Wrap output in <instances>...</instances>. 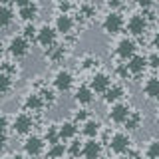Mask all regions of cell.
Returning <instances> with one entry per match:
<instances>
[{
  "label": "cell",
  "instance_id": "cell-1",
  "mask_svg": "<svg viewBox=\"0 0 159 159\" xmlns=\"http://www.w3.org/2000/svg\"><path fill=\"white\" fill-rule=\"evenodd\" d=\"M103 143L107 145V151L113 153V155H117V157H125L127 149L133 145L129 131H116V133H111V135L106 133V135H103Z\"/></svg>",
  "mask_w": 159,
  "mask_h": 159
},
{
  "label": "cell",
  "instance_id": "cell-2",
  "mask_svg": "<svg viewBox=\"0 0 159 159\" xmlns=\"http://www.w3.org/2000/svg\"><path fill=\"white\" fill-rule=\"evenodd\" d=\"M30 50H32V42L24 36V34H14L10 36L8 44H6V52L10 58L14 60H24L30 56Z\"/></svg>",
  "mask_w": 159,
  "mask_h": 159
},
{
  "label": "cell",
  "instance_id": "cell-3",
  "mask_svg": "<svg viewBox=\"0 0 159 159\" xmlns=\"http://www.w3.org/2000/svg\"><path fill=\"white\" fill-rule=\"evenodd\" d=\"M125 22L121 10H107V14L102 20V30L107 36H117L121 30H125Z\"/></svg>",
  "mask_w": 159,
  "mask_h": 159
},
{
  "label": "cell",
  "instance_id": "cell-4",
  "mask_svg": "<svg viewBox=\"0 0 159 159\" xmlns=\"http://www.w3.org/2000/svg\"><path fill=\"white\" fill-rule=\"evenodd\" d=\"M36 127V119H34V113L22 109L20 113H14L12 116V133L14 135H22L26 137L28 133H32V129Z\"/></svg>",
  "mask_w": 159,
  "mask_h": 159
},
{
  "label": "cell",
  "instance_id": "cell-5",
  "mask_svg": "<svg viewBox=\"0 0 159 159\" xmlns=\"http://www.w3.org/2000/svg\"><path fill=\"white\" fill-rule=\"evenodd\" d=\"M46 147H48V143L44 139V135H36V133H28L22 143V151L28 155V159L44 157L46 155Z\"/></svg>",
  "mask_w": 159,
  "mask_h": 159
},
{
  "label": "cell",
  "instance_id": "cell-6",
  "mask_svg": "<svg viewBox=\"0 0 159 159\" xmlns=\"http://www.w3.org/2000/svg\"><path fill=\"white\" fill-rule=\"evenodd\" d=\"M137 52V42L133 36H121L116 42V46H113V54H116L117 60H123V62H127L129 58L133 56V54Z\"/></svg>",
  "mask_w": 159,
  "mask_h": 159
},
{
  "label": "cell",
  "instance_id": "cell-7",
  "mask_svg": "<svg viewBox=\"0 0 159 159\" xmlns=\"http://www.w3.org/2000/svg\"><path fill=\"white\" fill-rule=\"evenodd\" d=\"M54 26H56L60 36L66 38V36H70V34H74L76 26H80V24L76 20V14H72V12H58L56 18H54Z\"/></svg>",
  "mask_w": 159,
  "mask_h": 159
},
{
  "label": "cell",
  "instance_id": "cell-8",
  "mask_svg": "<svg viewBox=\"0 0 159 159\" xmlns=\"http://www.w3.org/2000/svg\"><path fill=\"white\" fill-rule=\"evenodd\" d=\"M147 28H149V20L145 18V14H143V12L131 14V16L127 18V22H125L127 34H129V36H133V38H141L143 34L147 32Z\"/></svg>",
  "mask_w": 159,
  "mask_h": 159
},
{
  "label": "cell",
  "instance_id": "cell-9",
  "mask_svg": "<svg viewBox=\"0 0 159 159\" xmlns=\"http://www.w3.org/2000/svg\"><path fill=\"white\" fill-rule=\"evenodd\" d=\"M58 42V30L54 24H48V22H44V24H40L38 26V36H36V44L40 48H50V46H54V44Z\"/></svg>",
  "mask_w": 159,
  "mask_h": 159
},
{
  "label": "cell",
  "instance_id": "cell-10",
  "mask_svg": "<svg viewBox=\"0 0 159 159\" xmlns=\"http://www.w3.org/2000/svg\"><path fill=\"white\" fill-rule=\"evenodd\" d=\"M129 113H131V106H129L127 102H116L109 106V111H107V117L111 123H116V125H123L125 123V119L129 117Z\"/></svg>",
  "mask_w": 159,
  "mask_h": 159
},
{
  "label": "cell",
  "instance_id": "cell-11",
  "mask_svg": "<svg viewBox=\"0 0 159 159\" xmlns=\"http://www.w3.org/2000/svg\"><path fill=\"white\" fill-rule=\"evenodd\" d=\"M52 86L56 88L60 93L72 92V88H74V74L70 72V70L60 68L58 72L54 74V78H52Z\"/></svg>",
  "mask_w": 159,
  "mask_h": 159
},
{
  "label": "cell",
  "instance_id": "cell-12",
  "mask_svg": "<svg viewBox=\"0 0 159 159\" xmlns=\"http://www.w3.org/2000/svg\"><path fill=\"white\" fill-rule=\"evenodd\" d=\"M111 84H113L111 76H109L107 72H93L92 78H89V86H92V89L96 93H99V96H103V93L111 88Z\"/></svg>",
  "mask_w": 159,
  "mask_h": 159
},
{
  "label": "cell",
  "instance_id": "cell-13",
  "mask_svg": "<svg viewBox=\"0 0 159 159\" xmlns=\"http://www.w3.org/2000/svg\"><path fill=\"white\" fill-rule=\"evenodd\" d=\"M106 153V143L99 141L98 137H92V139H86L84 141V149H82V157H88V159H98Z\"/></svg>",
  "mask_w": 159,
  "mask_h": 159
},
{
  "label": "cell",
  "instance_id": "cell-14",
  "mask_svg": "<svg viewBox=\"0 0 159 159\" xmlns=\"http://www.w3.org/2000/svg\"><path fill=\"white\" fill-rule=\"evenodd\" d=\"M44 107H46V102L40 96V92H30L22 99V109H26L30 113H42Z\"/></svg>",
  "mask_w": 159,
  "mask_h": 159
},
{
  "label": "cell",
  "instance_id": "cell-15",
  "mask_svg": "<svg viewBox=\"0 0 159 159\" xmlns=\"http://www.w3.org/2000/svg\"><path fill=\"white\" fill-rule=\"evenodd\" d=\"M93 99H96V92L92 89V86L89 84H82V86H78L76 89H74V102L78 103V106H92Z\"/></svg>",
  "mask_w": 159,
  "mask_h": 159
},
{
  "label": "cell",
  "instance_id": "cell-16",
  "mask_svg": "<svg viewBox=\"0 0 159 159\" xmlns=\"http://www.w3.org/2000/svg\"><path fill=\"white\" fill-rule=\"evenodd\" d=\"M127 68H129V72H131V78L143 76V74L147 72V68H149L147 56H143V54H137V52H135L131 58L127 60Z\"/></svg>",
  "mask_w": 159,
  "mask_h": 159
},
{
  "label": "cell",
  "instance_id": "cell-17",
  "mask_svg": "<svg viewBox=\"0 0 159 159\" xmlns=\"http://www.w3.org/2000/svg\"><path fill=\"white\" fill-rule=\"evenodd\" d=\"M68 48L70 46L66 42H56L54 46L46 48V60L52 62V64H62L64 60H66V56H68Z\"/></svg>",
  "mask_w": 159,
  "mask_h": 159
},
{
  "label": "cell",
  "instance_id": "cell-18",
  "mask_svg": "<svg viewBox=\"0 0 159 159\" xmlns=\"http://www.w3.org/2000/svg\"><path fill=\"white\" fill-rule=\"evenodd\" d=\"M102 131H103V125H102V121H99V119H96V117L86 119V121L82 123V127H80V133H82L86 139L99 137V135H102Z\"/></svg>",
  "mask_w": 159,
  "mask_h": 159
},
{
  "label": "cell",
  "instance_id": "cell-19",
  "mask_svg": "<svg viewBox=\"0 0 159 159\" xmlns=\"http://www.w3.org/2000/svg\"><path fill=\"white\" fill-rule=\"evenodd\" d=\"M96 16V6L89 2H80L78 8H76V20L78 24H82V26H88L89 22L93 20Z\"/></svg>",
  "mask_w": 159,
  "mask_h": 159
},
{
  "label": "cell",
  "instance_id": "cell-20",
  "mask_svg": "<svg viewBox=\"0 0 159 159\" xmlns=\"http://www.w3.org/2000/svg\"><path fill=\"white\" fill-rule=\"evenodd\" d=\"M80 133V123H76L72 117L66 119V121L60 123V137H62V141H72V139H76Z\"/></svg>",
  "mask_w": 159,
  "mask_h": 159
},
{
  "label": "cell",
  "instance_id": "cell-21",
  "mask_svg": "<svg viewBox=\"0 0 159 159\" xmlns=\"http://www.w3.org/2000/svg\"><path fill=\"white\" fill-rule=\"evenodd\" d=\"M125 96H127V89H125L123 84H111V88L103 93V102H106L107 106H111V103H116V102L125 99Z\"/></svg>",
  "mask_w": 159,
  "mask_h": 159
},
{
  "label": "cell",
  "instance_id": "cell-22",
  "mask_svg": "<svg viewBox=\"0 0 159 159\" xmlns=\"http://www.w3.org/2000/svg\"><path fill=\"white\" fill-rule=\"evenodd\" d=\"M38 16H40V4L36 0L26 4V6H22V8H18V18L22 22H34Z\"/></svg>",
  "mask_w": 159,
  "mask_h": 159
},
{
  "label": "cell",
  "instance_id": "cell-23",
  "mask_svg": "<svg viewBox=\"0 0 159 159\" xmlns=\"http://www.w3.org/2000/svg\"><path fill=\"white\" fill-rule=\"evenodd\" d=\"M143 113L139 111V109H131V113H129V117L125 119V123H123V129L125 131H129V133H135V131H139V127L143 125Z\"/></svg>",
  "mask_w": 159,
  "mask_h": 159
},
{
  "label": "cell",
  "instance_id": "cell-24",
  "mask_svg": "<svg viewBox=\"0 0 159 159\" xmlns=\"http://www.w3.org/2000/svg\"><path fill=\"white\" fill-rule=\"evenodd\" d=\"M141 89H143V96H145L147 99H157L159 102V76L147 78Z\"/></svg>",
  "mask_w": 159,
  "mask_h": 159
},
{
  "label": "cell",
  "instance_id": "cell-25",
  "mask_svg": "<svg viewBox=\"0 0 159 159\" xmlns=\"http://www.w3.org/2000/svg\"><path fill=\"white\" fill-rule=\"evenodd\" d=\"M68 155V143L66 141H58V143H50L46 147V155L48 159H60V157H66Z\"/></svg>",
  "mask_w": 159,
  "mask_h": 159
},
{
  "label": "cell",
  "instance_id": "cell-26",
  "mask_svg": "<svg viewBox=\"0 0 159 159\" xmlns=\"http://www.w3.org/2000/svg\"><path fill=\"white\" fill-rule=\"evenodd\" d=\"M16 18H18L16 16V6H14V4H10V2L2 4V28L8 30L14 22H16Z\"/></svg>",
  "mask_w": 159,
  "mask_h": 159
},
{
  "label": "cell",
  "instance_id": "cell-27",
  "mask_svg": "<svg viewBox=\"0 0 159 159\" xmlns=\"http://www.w3.org/2000/svg\"><path fill=\"white\" fill-rule=\"evenodd\" d=\"M44 139H46V143H58L62 141V137H60V123H48V125H44V131H42Z\"/></svg>",
  "mask_w": 159,
  "mask_h": 159
},
{
  "label": "cell",
  "instance_id": "cell-28",
  "mask_svg": "<svg viewBox=\"0 0 159 159\" xmlns=\"http://www.w3.org/2000/svg\"><path fill=\"white\" fill-rule=\"evenodd\" d=\"M38 92H40V96H42L44 98V102H46V107H52V106H56V102H58V89L56 88H48L46 86V84H44V86L42 88H40L38 89Z\"/></svg>",
  "mask_w": 159,
  "mask_h": 159
},
{
  "label": "cell",
  "instance_id": "cell-29",
  "mask_svg": "<svg viewBox=\"0 0 159 159\" xmlns=\"http://www.w3.org/2000/svg\"><path fill=\"white\" fill-rule=\"evenodd\" d=\"M0 84H2V98H10L14 86H16V76H10V74L0 72Z\"/></svg>",
  "mask_w": 159,
  "mask_h": 159
},
{
  "label": "cell",
  "instance_id": "cell-30",
  "mask_svg": "<svg viewBox=\"0 0 159 159\" xmlns=\"http://www.w3.org/2000/svg\"><path fill=\"white\" fill-rule=\"evenodd\" d=\"M113 76H116L119 82L133 80L131 78V72H129V68H127V62H123V60H119V64H116V68H113Z\"/></svg>",
  "mask_w": 159,
  "mask_h": 159
},
{
  "label": "cell",
  "instance_id": "cell-31",
  "mask_svg": "<svg viewBox=\"0 0 159 159\" xmlns=\"http://www.w3.org/2000/svg\"><path fill=\"white\" fill-rule=\"evenodd\" d=\"M99 64V58L98 56H93V54H84L82 58H80V70H92V68H96Z\"/></svg>",
  "mask_w": 159,
  "mask_h": 159
},
{
  "label": "cell",
  "instance_id": "cell-32",
  "mask_svg": "<svg viewBox=\"0 0 159 159\" xmlns=\"http://www.w3.org/2000/svg\"><path fill=\"white\" fill-rule=\"evenodd\" d=\"M82 149H84V141H80L78 137L68 141V157H82Z\"/></svg>",
  "mask_w": 159,
  "mask_h": 159
},
{
  "label": "cell",
  "instance_id": "cell-33",
  "mask_svg": "<svg viewBox=\"0 0 159 159\" xmlns=\"http://www.w3.org/2000/svg\"><path fill=\"white\" fill-rule=\"evenodd\" d=\"M143 155L149 159H159V139H151L147 147L143 149Z\"/></svg>",
  "mask_w": 159,
  "mask_h": 159
},
{
  "label": "cell",
  "instance_id": "cell-34",
  "mask_svg": "<svg viewBox=\"0 0 159 159\" xmlns=\"http://www.w3.org/2000/svg\"><path fill=\"white\" fill-rule=\"evenodd\" d=\"M22 34L30 40V42H36L38 26H34V22H24V26H22Z\"/></svg>",
  "mask_w": 159,
  "mask_h": 159
},
{
  "label": "cell",
  "instance_id": "cell-35",
  "mask_svg": "<svg viewBox=\"0 0 159 159\" xmlns=\"http://www.w3.org/2000/svg\"><path fill=\"white\" fill-rule=\"evenodd\" d=\"M72 119H74L76 123H80V125H82L86 119H89V109H86L84 106H80L78 109H74V111H72Z\"/></svg>",
  "mask_w": 159,
  "mask_h": 159
},
{
  "label": "cell",
  "instance_id": "cell-36",
  "mask_svg": "<svg viewBox=\"0 0 159 159\" xmlns=\"http://www.w3.org/2000/svg\"><path fill=\"white\" fill-rule=\"evenodd\" d=\"M2 72L4 74H10V76H18L20 68L14 62H10V60H4V62H2Z\"/></svg>",
  "mask_w": 159,
  "mask_h": 159
},
{
  "label": "cell",
  "instance_id": "cell-37",
  "mask_svg": "<svg viewBox=\"0 0 159 159\" xmlns=\"http://www.w3.org/2000/svg\"><path fill=\"white\" fill-rule=\"evenodd\" d=\"M147 62H149V68L151 70H159V50L153 48V52L147 54Z\"/></svg>",
  "mask_w": 159,
  "mask_h": 159
},
{
  "label": "cell",
  "instance_id": "cell-38",
  "mask_svg": "<svg viewBox=\"0 0 159 159\" xmlns=\"http://www.w3.org/2000/svg\"><path fill=\"white\" fill-rule=\"evenodd\" d=\"M125 2L123 0H106V8L107 10H123Z\"/></svg>",
  "mask_w": 159,
  "mask_h": 159
},
{
  "label": "cell",
  "instance_id": "cell-39",
  "mask_svg": "<svg viewBox=\"0 0 159 159\" xmlns=\"http://www.w3.org/2000/svg\"><path fill=\"white\" fill-rule=\"evenodd\" d=\"M74 4L70 0H64V2H58V12H72Z\"/></svg>",
  "mask_w": 159,
  "mask_h": 159
},
{
  "label": "cell",
  "instance_id": "cell-40",
  "mask_svg": "<svg viewBox=\"0 0 159 159\" xmlns=\"http://www.w3.org/2000/svg\"><path fill=\"white\" fill-rule=\"evenodd\" d=\"M137 2V6L141 8V10H145V8H153L155 6V0H135Z\"/></svg>",
  "mask_w": 159,
  "mask_h": 159
},
{
  "label": "cell",
  "instance_id": "cell-41",
  "mask_svg": "<svg viewBox=\"0 0 159 159\" xmlns=\"http://www.w3.org/2000/svg\"><path fill=\"white\" fill-rule=\"evenodd\" d=\"M151 46L155 50H159V28L153 32V36H151Z\"/></svg>",
  "mask_w": 159,
  "mask_h": 159
},
{
  "label": "cell",
  "instance_id": "cell-42",
  "mask_svg": "<svg viewBox=\"0 0 159 159\" xmlns=\"http://www.w3.org/2000/svg\"><path fill=\"white\" fill-rule=\"evenodd\" d=\"M139 155H143V151H139V149H131V147H129L127 153H125V157H139Z\"/></svg>",
  "mask_w": 159,
  "mask_h": 159
},
{
  "label": "cell",
  "instance_id": "cell-43",
  "mask_svg": "<svg viewBox=\"0 0 159 159\" xmlns=\"http://www.w3.org/2000/svg\"><path fill=\"white\" fill-rule=\"evenodd\" d=\"M30 2H34V0H12V4L16 8H22V6H26V4H30Z\"/></svg>",
  "mask_w": 159,
  "mask_h": 159
},
{
  "label": "cell",
  "instance_id": "cell-44",
  "mask_svg": "<svg viewBox=\"0 0 159 159\" xmlns=\"http://www.w3.org/2000/svg\"><path fill=\"white\" fill-rule=\"evenodd\" d=\"M155 119H157V123H159V111H157V117H155Z\"/></svg>",
  "mask_w": 159,
  "mask_h": 159
},
{
  "label": "cell",
  "instance_id": "cell-45",
  "mask_svg": "<svg viewBox=\"0 0 159 159\" xmlns=\"http://www.w3.org/2000/svg\"><path fill=\"white\" fill-rule=\"evenodd\" d=\"M54 2H56V4H58V2H64V0H54Z\"/></svg>",
  "mask_w": 159,
  "mask_h": 159
}]
</instances>
